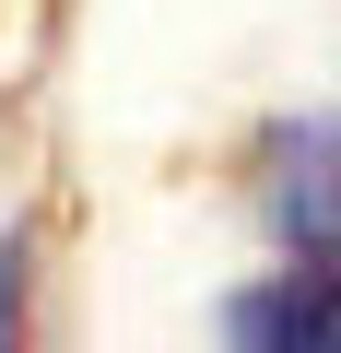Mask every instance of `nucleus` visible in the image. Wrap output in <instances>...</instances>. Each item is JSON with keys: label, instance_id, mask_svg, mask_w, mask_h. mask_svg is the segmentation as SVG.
Instances as JSON below:
<instances>
[{"label": "nucleus", "instance_id": "1", "mask_svg": "<svg viewBox=\"0 0 341 353\" xmlns=\"http://www.w3.org/2000/svg\"><path fill=\"white\" fill-rule=\"evenodd\" d=\"M236 353H341V283L329 259H282L236 294Z\"/></svg>", "mask_w": 341, "mask_h": 353}, {"label": "nucleus", "instance_id": "2", "mask_svg": "<svg viewBox=\"0 0 341 353\" xmlns=\"http://www.w3.org/2000/svg\"><path fill=\"white\" fill-rule=\"evenodd\" d=\"M271 201H282V259H329V141L318 130H282Z\"/></svg>", "mask_w": 341, "mask_h": 353}, {"label": "nucleus", "instance_id": "3", "mask_svg": "<svg viewBox=\"0 0 341 353\" xmlns=\"http://www.w3.org/2000/svg\"><path fill=\"white\" fill-rule=\"evenodd\" d=\"M24 294H36V248L0 236V353H24Z\"/></svg>", "mask_w": 341, "mask_h": 353}]
</instances>
